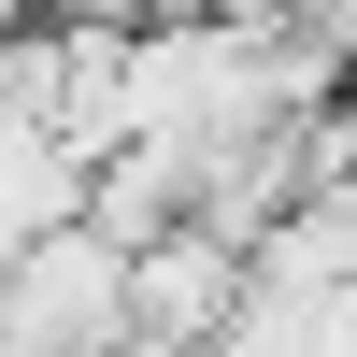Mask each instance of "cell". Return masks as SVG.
<instances>
[{"instance_id":"6da1fadb","label":"cell","mask_w":357,"mask_h":357,"mask_svg":"<svg viewBox=\"0 0 357 357\" xmlns=\"http://www.w3.org/2000/svg\"><path fill=\"white\" fill-rule=\"evenodd\" d=\"M0 357H129V243L100 215L0 257Z\"/></svg>"},{"instance_id":"3957f363","label":"cell","mask_w":357,"mask_h":357,"mask_svg":"<svg viewBox=\"0 0 357 357\" xmlns=\"http://www.w3.org/2000/svg\"><path fill=\"white\" fill-rule=\"evenodd\" d=\"M86 143L57 129V114H29V100H0V257L15 243H43V229H72L86 215Z\"/></svg>"},{"instance_id":"7a4b0ae2","label":"cell","mask_w":357,"mask_h":357,"mask_svg":"<svg viewBox=\"0 0 357 357\" xmlns=\"http://www.w3.org/2000/svg\"><path fill=\"white\" fill-rule=\"evenodd\" d=\"M257 314V243H229V229H158V243H129V357H229Z\"/></svg>"}]
</instances>
